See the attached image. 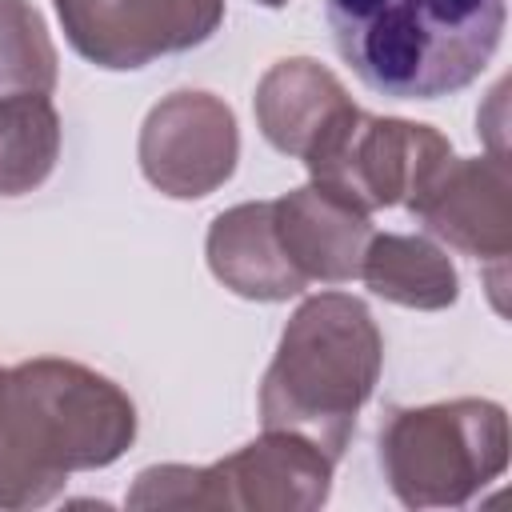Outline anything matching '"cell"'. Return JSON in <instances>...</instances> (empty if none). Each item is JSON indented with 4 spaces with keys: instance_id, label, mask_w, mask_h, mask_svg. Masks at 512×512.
I'll use <instances>...</instances> for the list:
<instances>
[{
    "instance_id": "1",
    "label": "cell",
    "mask_w": 512,
    "mask_h": 512,
    "mask_svg": "<svg viewBox=\"0 0 512 512\" xmlns=\"http://www.w3.org/2000/svg\"><path fill=\"white\" fill-rule=\"evenodd\" d=\"M136 440V404L88 364L36 356L8 368L0 404V508H40L68 472L108 468Z\"/></svg>"
},
{
    "instance_id": "2",
    "label": "cell",
    "mask_w": 512,
    "mask_h": 512,
    "mask_svg": "<svg viewBox=\"0 0 512 512\" xmlns=\"http://www.w3.org/2000/svg\"><path fill=\"white\" fill-rule=\"evenodd\" d=\"M340 60L388 100H440L496 56L504 0H324Z\"/></svg>"
},
{
    "instance_id": "3",
    "label": "cell",
    "mask_w": 512,
    "mask_h": 512,
    "mask_svg": "<svg viewBox=\"0 0 512 512\" xmlns=\"http://www.w3.org/2000/svg\"><path fill=\"white\" fill-rule=\"evenodd\" d=\"M384 364V340L364 300L348 292L308 296L280 332L260 380V424L316 444L340 460Z\"/></svg>"
},
{
    "instance_id": "4",
    "label": "cell",
    "mask_w": 512,
    "mask_h": 512,
    "mask_svg": "<svg viewBox=\"0 0 512 512\" xmlns=\"http://www.w3.org/2000/svg\"><path fill=\"white\" fill-rule=\"evenodd\" d=\"M380 468L404 508H460L508 468V412L480 396L396 408Z\"/></svg>"
},
{
    "instance_id": "5",
    "label": "cell",
    "mask_w": 512,
    "mask_h": 512,
    "mask_svg": "<svg viewBox=\"0 0 512 512\" xmlns=\"http://www.w3.org/2000/svg\"><path fill=\"white\" fill-rule=\"evenodd\" d=\"M452 164V144L432 124L348 108L304 156L312 184L364 212L404 204L408 212Z\"/></svg>"
},
{
    "instance_id": "6",
    "label": "cell",
    "mask_w": 512,
    "mask_h": 512,
    "mask_svg": "<svg viewBox=\"0 0 512 512\" xmlns=\"http://www.w3.org/2000/svg\"><path fill=\"white\" fill-rule=\"evenodd\" d=\"M68 44L96 68L132 72L204 44L224 0H52Z\"/></svg>"
},
{
    "instance_id": "7",
    "label": "cell",
    "mask_w": 512,
    "mask_h": 512,
    "mask_svg": "<svg viewBox=\"0 0 512 512\" xmlns=\"http://www.w3.org/2000/svg\"><path fill=\"white\" fill-rule=\"evenodd\" d=\"M136 156L144 180L156 192L172 200H200L236 172V112L212 92L180 88L152 104V112L144 116Z\"/></svg>"
},
{
    "instance_id": "8",
    "label": "cell",
    "mask_w": 512,
    "mask_h": 512,
    "mask_svg": "<svg viewBox=\"0 0 512 512\" xmlns=\"http://www.w3.org/2000/svg\"><path fill=\"white\" fill-rule=\"evenodd\" d=\"M332 464L292 432H268L232 456L204 464L212 508L232 512H312L332 492Z\"/></svg>"
},
{
    "instance_id": "9",
    "label": "cell",
    "mask_w": 512,
    "mask_h": 512,
    "mask_svg": "<svg viewBox=\"0 0 512 512\" xmlns=\"http://www.w3.org/2000/svg\"><path fill=\"white\" fill-rule=\"evenodd\" d=\"M412 216L448 248L504 264L512 252V180L504 156H452Z\"/></svg>"
},
{
    "instance_id": "10",
    "label": "cell",
    "mask_w": 512,
    "mask_h": 512,
    "mask_svg": "<svg viewBox=\"0 0 512 512\" xmlns=\"http://www.w3.org/2000/svg\"><path fill=\"white\" fill-rule=\"evenodd\" d=\"M272 220L284 256L292 268L312 284H348L360 276L364 248L372 240V212L356 208L352 200L304 184L280 200H272Z\"/></svg>"
},
{
    "instance_id": "11",
    "label": "cell",
    "mask_w": 512,
    "mask_h": 512,
    "mask_svg": "<svg viewBox=\"0 0 512 512\" xmlns=\"http://www.w3.org/2000/svg\"><path fill=\"white\" fill-rule=\"evenodd\" d=\"M204 256L212 276L244 300L276 304L308 288V280L292 268V260L280 248L272 200H248V204L224 208L208 228Z\"/></svg>"
},
{
    "instance_id": "12",
    "label": "cell",
    "mask_w": 512,
    "mask_h": 512,
    "mask_svg": "<svg viewBox=\"0 0 512 512\" xmlns=\"http://www.w3.org/2000/svg\"><path fill=\"white\" fill-rule=\"evenodd\" d=\"M352 108V96L344 92V84L308 56H292V60H276L252 96V112L256 124L264 132V140L284 152L304 160L308 148Z\"/></svg>"
},
{
    "instance_id": "13",
    "label": "cell",
    "mask_w": 512,
    "mask_h": 512,
    "mask_svg": "<svg viewBox=\"0 0 512 512\" xmlns=\"http://www.w3.org/2000/svg\"><path fill=\"white\" fill-rule=\"evenodd\" d=\"M360 280L380 300L416 312H440L460 296V276L448 252L412 232H372L360 260Z\"/></svg>"
},
{
    "instance_id": "14",
    "label": "cell",
    "mask_w": 512,
    "mask_h": 512,
    "mask_svg": "<svg viewBox=\"0 0 512 512\" xmlns=\"http://www.w3.org/2000/svg\"><path fill=\"white\" fill-rule=\"evenodd\" d=\"M60 160V116L48 96L0 100V196L40 188Z\"/></svg>"
},
{
    "instance_id": "15",
    "label": "cell",
    "mask_w": 512,
    "mask_h": 512,
    "mask_svg": "<svg viewBox=\"0 0 512 512\" xmlns=\"http://www.w3.org/2000/svg\"><path fill=\"white\" fill-rule=\"evenodd\" d=\"M56 88V44L28 0H0V100L48 96Z\"/></svg>"
},
{
    "instance_id": "16",
    "label": "cell",
    "mask_w": 512,
    "mask_h": 512,
    "mask_svg": "<svg viewBox=\"0 0 512 512\" xmlns=\"http://www.w3.org/2000/svg\"><path fill=\"white\" fill-rule=\"evenodd\" d=\"M256 4H264V8H284L288 0H256Z\"/></svg>"
},
{
    "instance_id": "17",
    "label": "cell",
    "mask_w": 512,
    "mask_h": 512,
    "mask_svg": "<svg viewBox=\"0 0 512 512\" xmlns=\"http://www.w3.org/2000/svg\"><path fill=\"white\" fill-rule=\"evenodd\" d=\"M4 384H8V372L0 368V404H4Z\"/></svg>"
}]
</instances>
